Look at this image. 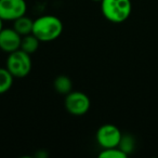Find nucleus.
<instances>
[{
	"instance_id": "1",
	"label": "nucleus",
	"mask_w": 158,
	"mask_h": 158,
	"mask_svg": "<svg viewBox=\"0 0 158 158\" xmlns=\"http://www.w3.org/2000/svg\"><path fill=\"white\" fill-rule=\"evenodd\" d=\"M63 33V23L55 15H42L34 21L33 33L41 42L57 39Z\"/></svg>"
},
{
	"instance_id": "2",
	"label": "nucleus",
	"mask_w": 158,
	"mask_h": 158,
	"mask_svg": "<svg viewBox=\"0 0 158 158\" xmlns=\"http://www.w3.org/2000/svg\"><path fill=\"white\" fill-rule=\"evenodd\" d=\"M101 11L107 21L115 24L123 23L132 11L131 0H102Z\"/></svg>"
},
{
	"instance_id": "3",
	"label": "nucleus",
	"mask_w": 158,
	"mask_h": 158,
	"mask_svg": "<svg viewBox=\"0 0 158 158\" xmlns=\"http://www.w3.org/2000/svg\"><path fill=\"white\" fill-rule=\"evenodd\" d=\"M31 54L25 51L19 50L9 53L6 62V67L12 74L14 78H24L31 70Z\"/></svg>"
},
{
	"instance_id": "4",
	"label": "nucleus",
	"mask_w": 158,
	"mask_h": 158,
	"mask_svg": "<svg viewBox=\"0 0 158 158\" xmlns=\"http://www.w3.org/2000/svg\"><path fill=\"white\" fill-rule=\"evenodd\" d=\"M64 106L73 116H84L90 110L91 102L86 93L80 91H70L66 94Z\"/></svg>"
},
{
	"instance_id": "5",
	"label": "nucleus",
	"mask_w": 158,
	"mask_h": 158,
	"mask_svg": "<svg viewBox=\"0 0 158 158\" xmlns=\"http://www.w3.org/2000/svg\"><path fill=\"white\" fill-rule=\"evenodd\" d=\"M95 136H97L98 144L104 149L118 147L123 134L118 129V127H116L115 125L105 123L98 129Z\"/></svg>"
},
{
	"instance_id": "6",
	"label": "nucleus",
	"mask_w": 158,
	"mask_h": 158,
	"mask_svg": "<svg viewBox=\"0 0 158 158\" xmlns=\"http://www.w3.org/2000/svg\"><path fill=\"white\" fill-rule=\"evenodd\" d=\"M27 5L25 0H0V18L3 21H15L25 15Z\"/></svg>"
},
{
	"instance_id": "7",
	"label": "nucleus",
	"mask_w": 158,
	"mask_h": 158,
	"mask_svg": "<svg viewBox=\"0 0 158 158\" xmlns=\"http://www.w3.org/2000/svg\"><path fill=\"white\" fill-rule=\"evenodd\" d=\"M22 36L14 28H3L0 31V50L11 53L21 48Z\"/></svg>"
},
{
	"instance_id": "8",
	"label": "nucleus",
	"mask_w": 158,
	"mask_h": 158,
	"mask_svg": "<svg viewBox=\"0 0 158 158\" xmlns=\"http://www.w3.org/2000/svg\"><path fill=\"white\" fill-rule=\"evenodd\" d=\"M34 21L26 15H23L21 18L13 21V28L20 34L21 36H26L33 33Z\"/></svg>"
},
{
	"instance_id": "9",
	"label": "nucleus",
	"mask_w": 158,
	"mask_h": 158,
	"mask_svg": "<svg viewBox=\"0 0 158 158\" xmlns=\"http://www.w3.org/2000/svg\"><path fill=\"white\" fill-rule=\"evenodd\" d=\"M40 40L36 37L34 34H29V35L23 36L22 40H21V50L25 51L28 54H34L39 48Z\"/></svg>"
},
{
	"instance_id": "10",
	"label": "nucleus",
	"mask_w": 158,
	"mask_h": 158,
	"mask_svg": "<svg viewBox=\"0 0 158 158\" xmlns=\"http://www.w3.org/2000/svg\"><path fill=\"white\" fill-rule=\"evenodd\" d=\"M53 87H54L55 91L60 94H68L73 89V82L70 80L69 77L65 76V75H60L53 81Z\"/></svg>"
},
{
	"instance_id": "11",
	"label": "nucleus",
	"mask_w": 158,
	"mask_h": 158,
	"mask_svg": "<svg viewBox=\"0 0 158 158\" xmlns=\"http://www.w3.org/2000/svg\"><path fill=\"white\" fill-rule=\"evenodd\" d=\"M14 77L7 69V67H0V94L8 92L13 85Z\"/></svg>"
},
{
	"instance_id": "12",
	"label": "nucleus",
	"mask_w": 158,
	"mask_h": 158,
	"mask_svg": "<svg viewBox=\"0 0 158 158\" xmlns=\"http://www.w3.org/2000/svg\"><path fill=\"white\" fill-rule=\"evenodd\" d=\"M118 147L126 153L127 155L131 154L134 151V147H135V141H134L133 136L129 135V134H126V135L121 136V140L119 142Z\"/></svg>"
},
{
	"instance_id": "13",
	"label": "nucleus",
	"mask_w": 158,
	"mask_h": 158,
	"mask_svg": "<svg viewBox=\"0 0 158 158\" xmlns=\"http://www.w3.org/2000/svg\"><path fill=\"white\" fill-rule=\"evenodd\" d=\"M127 154L123 153L119 147H113V148H104L99 154L100 158H126Z\"/></svg>"
},
{
	"instance_id": "14",
	"label": "nucleus",
	"mask_w": 158,
	"mask_h": 158,
	"mask_svg": "<svg viewBox=\"0 0 158 158\" xmlns=\"http://www.w3.org/2000/svg\"><path fill=\"white\" fill-rule=\"evenodd\" d=\"M3 29V20L1 18H0V31Z\"/></svg>"
},
{
	"instance_id": "15",
	"label": "nucleus",
	"mask_w": 158,
	"mask_h": 158,
	"mask_svg": "<svg viewBox=\"0 0 158 158\" xmlns=\"http://www.w3.org/2000/svg\"><path fill=\"white\" fill-rule=\"evenodd\" d=\"M91 1H98V2H101L102 0H91Z\"/></svg>"
}]
</instances>
